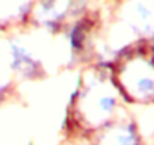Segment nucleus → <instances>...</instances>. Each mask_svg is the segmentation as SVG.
Instances as JSON below:
<instances>
[{
    "mask_svg": "<svg viewBox=\"0 0 154 145\" xmlns=\"http://www.w3.org/2000/svg\"><path fill=\"white\" fill-rule=\"evenodd\" d=\"M77 0H36L30 12L32 20L45 29H60L75 9Z\"/></svg>",
    "mask_w": 154,
    "mask_h": 145,
    "instance_id": "5",
    "label": "nucleus"
},
{
    "mask_svg": "<svg viewBox=\"0 0 154 145\" xmlns=\"http://www.w3.org/2000/svg\"><path fill=\"white\" fill-rule=\"evenodd\" d=\"M9 69L17 76L36 79L42 72V62L36 53L21 39L11 38L6 44V60Z\"/></svg>",
    "mask_w": 154,
    "mask_h": 145,
    "instance_id": "4",
    "label": "nucleus"
},
{
    "mask_svg": "<svg viewBox=\"0 0 154 145\" xmlns=\"http://www.w3.org/2000/svg\"><path fill=\"white\" fill-rule=\"evenodd\" d=\"M66 39H68V47L72 56H79L86 50L88 39H89V24H88V20H85V17L72 21L68 26Z\"/></svg>",
    "mask_w": 154,
    "mask_h": 145,
    "instance_id": "6",
    "label": "nucleus"
},
{
    "mask_svg": "<svg viewBox=\"0 0 154 145\" xmlns=\"http://www.w3.org/2000/svg\"><path fill=\"white\" fill-rule=\"evenodd\" d=\"M89 139L92 145H142L140 128L130 118H115Z\"/></svg>",
    "mask_w": 154,
    "mask_h": 145,
    "instance_id": "3",
    "label": "nucleus"
},
{
    "mask_svg": "<svg viewBox=\"0 0 154 145\" xmlns=\"http://www.w3.org/2000/svg\"><path fill=\"white\" fill-rule=\"evenodd\" d=\"M110 69L122 100L142 106L154 104V53L145 42L127 47Z\"/></svg>",
    "mask_w": 154,
    "mask_h": 145,
    "instance_id": "2",
    "label": "nucleus"
},
{
    "mask_svg": "<svg viewBox=\"0 0 154 145\" xmlns=\"http://www.w3.org/2000/svg\"><path fill=\"white\" fill-rule=\"evenodd\" d=\"M122 100L113 77L104 69H94L79 88L72 104V122L80 128L83 137H91L100 128L118 118L119 101Z\"/></svg>",
    "mask_w": 154,
    "mask_h": 145,
    "instance_id": "1",
    "label": "nucleus"
},
{
    "mask_svg": "<svg viewBox=\"0 0 154 145\" xmlns=\"http://www.w3.org/2000/svg\"><path fill=\"white\" fill-rule=\"evenodd\" d=\"M69 145H92L89 137H74V140Z\"/></svg>",
    "mask_w": 154,
    "mask_h": 145,
    "instance_id": "9",
    "label": "nucleus"
},
{
    "mask_svg": "<svg viewBox=\"0 0 154 145\" xmlns=\"http://www.w3.org/2000/svg\"><path fill=\"white\" fill-rule=\"evenodd\" d=\"M36 0H0V26L3 23H15L32 12Z\"/></svg>",
    "mask_w": 154,
    "mask_h": 145,
    "instance_id": "7",
    "label": "nucleus"
},
{
    "mask_svg": "<svg viewBox=\"0 0 154 145\" xmlns=\"http://www.w3.org/2000/svg\"><path fill=\"white\" fill-rule=\"evenodd\" d=\"M11 74L12 71L9 69L8 63L0 59V100L8 94L11 88Z\"/></svg>",
    "mask_w": 154,
    "mask_h": 145,
    "instance_id": "8",
    "label": "nucleus"
}]
</instances>
